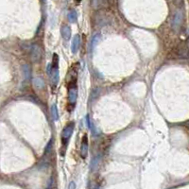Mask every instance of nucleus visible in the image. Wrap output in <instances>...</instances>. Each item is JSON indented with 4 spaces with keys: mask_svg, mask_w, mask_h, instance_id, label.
Masks as SVG:
<instances>
[{
    "mask_svg": "<svg viewBox=\"0 0 189 189\" xmlns=\"http://www.w3.org/2000/svg\"><path fill=\"white\" fill-rule=\"evenodd\" d=\"M49 76L51 78L52 84L56 86L59 82V57L56 53L53 54L52 64H50V74H49Z\"/></svg>",
    "mask_w": 189,
    "mask_h": 189,
    "instance_id": "f257e3e1",
    "label": "nucleus"
},
{
    "mask_svg": "<svg viewBox=\"0 0 189 189\" xmlns=\"http://www.w3.org/2000/svg\"><path fill=\"white\" fill-rule=\"evenodd\" d=\"M74 128H75V124L73 122L67 124L64 131H63V133H62V143H63V146L64 147H67V144L69 142V139H70L72 133H73V131H74Z\"/></svg>",
    "mask_w": 189,
    "mask_h": 189,
    "instance_id": "f03ea898",
    "label": "nucleus"
},
{
    "mask_svg": "<svg viewBox=\"0 0 189 189\" xmlns=\"http://www.w3.org/2000/svg\"><path fill=\"white\" fill-rule=\"evenodd\" d=\"M42 57V48L38 45H32L31 47V58L33 63H37L41 60Z\"/></svg>",
    "mask_w": 189,
    "mask_h": 189,
    "instance_id": "7ed1b4c3",
    "label": "nucleus"
},
{
    "mask_svg": "<svg viewBox=\"0 0 189 189\" xmlns=\"http://www.w3.org/2000/svg\"><path fill=\"white\" fill-rule=\"evenodd\" d=\"M88 154V138L87 135L85 134L82 137V145H81V156L85 159L87 157Z\"/></svg>",
    "mask_w": 189,
    "mask_h": 189,
    "instance_id": "20e7f679",
    "label": "nucleus"
},
{
    "mask_svg": "<svg viewBox=\"0 0 189 189\" xmlns=\"http://www.w3.org/2000/svg\"><path fill=\"white\" fill-rule=\"evenodd\" d=\"M77 96H78V89L76 86H70V89H69L68 92V99L69 102L71 104H75V102L77 101Z\"/></svg>",
    "mask_w": 189,
    "mask_h": 189,
    "instance_id": "39448f33",
    "label": "nucleus"
},
{
    "mask_svg": "<svg viewBox=\"0 0 189 189\" xmlns=\"http://www.w3.org/2000/svg\"><path fill=\"white\" fill-rule=\"evenodd\" d=\"M182 21H183V13L181 12H178L175 16H174V19H173V28L174 29H178L180 27L181 24H182Z\"/></svg>",
    "mask_w": 189,
    "mask_h": 189,
    "instance_id": "423d86ee",
    "label": "nucleus"
},
{
    "mask_svg": "<svg viewBox=\"0 0 189 189\" xmlns=\"http://www.w3.org/2000/svg\"><path fill=\"white\" fill-rule=\"evenodd\" d=\"M79 45H81V40H79V36L76 35L73 38V42H72V46H71V50L73 54H76L78 51Z\"/></svg>",
    "mask_w": 189,
    "mask_h": 189,
    "instance_id": "0eeeda50",
    "label": "nucleus"
},
{
    "mask_svg": "<svg viewBox=\"0 0 189 189\" xmlns=\"http://www.w3.org/2000/svg\"><path fill=\"white\" fill-rule=\"evenodd\" d=\"M62 35L64 37V40L68 41L69 39H70V36H71V29L68 26H64L63 28H62Z\"/></svg>",
    "mask_w": 189,
    "mask_h": 189,
    "instance_id": "6e6552de",
    "label": "nucleus"
},
{
    "mask_svg": "<svg viewBox=\"0 0 189 189\" xmlns=\"http://www.w3.org/2000/svg\"><path fill=\"white\" fill-rule=\"evenodd\" d=\"M23 72H24V76H25L26 81H29V79H31V67H29V65L24 64V66H23Z\"/></svg>",
    "mask_w": 189,
    "mask_h": 189,
    "instance_id": "1a4fd4ad",
    "label": "nucleus"
},
{
    "mask_svg": "<svg viewBox=\"0 0 189 189\" xmlns=\"http://www.w3.org/2000/svg\"><path fill=\"white\" fill-rule=\"evenodd\" d=\"M33 84L36 88L38 89H43L45 87V82L43 81V78H36L33 79Z\"/></svg>",
    "mask_w": 189,
    "mask_h": 189,
    "instance_id": "9d476101",
    "label": "nucleus"
},
{
    "mask_svg": "<svg viewBox=\"0 0 189 189\" xmlns=\"http://www.w3.org/2000/svg\"><path fill=\"white\" fill-rule=\"evenodd\" d=\"M51 114H52V117L54 119V121H57L58 119H59V113H58L57 106L55 104H53L51 106Z\"/></svg>",
    "mask_w": 189,
    "mask_h": 189,
    "instance_id": "9b49d317",
    "label": "nucleus"
},
{
    "mask_svg": "<svg viewBox=\"0 0 189 189\" xmlns=\"http://www.w3.org/2000/svg\"><path fill=\"white\" fill-rule=\"evenodd\" d=\"M99 40H100V35H99V34H96V35L93 37L92 43H91V48H92V50L96 46V45L99 43Z\"/></svg>",
    "mask_w": 189,
    "mask_h": 189,
    "instance_id": "f8f14e48",
    "label": "nucleus"
},
{
    "mask_svg": "<svg viewBox=\"0 0 189 189\" xmlns=\"http://www.w3.org/2000/svg\"><path fill=\"white\" fill-rule=\"evenodd\" d=\"M68 20L70 23H75L77 21V13L75 11H71L68 13Z\"/></svg>",
    "mask_w": 189,
    "mask_h": 189,
    "instance_id": "ddd939ff",
    "label": "nucleus"
},
{
    "mask_svg": "<svg viewBox=\"0 0 189 189\" xmlns=\"http://www.w3.org/2000/svg\"><path fill=\"white\" fill-rule=\"evenodd\" d=\"M76 188V185H75V183L74 182H71L70 184H69V187L68 189H75Z\"/></svg>",
    "mask_w": 189,
    "mask_h": 189,
    "instance_id": "4468645a",
    "label": "nucleus"
}]
</instances>
